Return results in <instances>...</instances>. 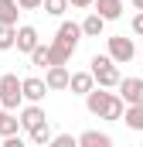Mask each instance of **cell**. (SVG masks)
Returning a JSON list of instances; mask_svg holds the SVG:
<instances>
[{
    "mask_svg": "<svg viewBox=\"0 0 143 147\" xmlns=\"http://www.w3.org/2000/svg\"><path fill=\"white\" fill-rule=\"evenodd\" d=\"M85 110L92 116H99V120H119L123 110H126V103L119 99V92H109L102 86H92L85 92Z\"/></svg>",
    "mask_w": 143,
    "mask_h": 147,
    "instance_id": "6da1fadb",
    "label": "cell"
},
{
    "mask_svg": "<svg viewBox=\"0 0 143 147\" xmlns=\"http://www.w3.org/2000/svg\"><path fill=\"white\" fill-rule=\"evenodd\" d=\"M92 69V79H96V86H102V89H116V82L123 79L119 75V65L109 58V55H92V62H89Z\"/></svg>",
    "mask_w": 143,
    "mask_h": 147,
    "instance_id": "7a4b0ae2",
    "label": "cell"
},
{
    "mask_svg": "<svg viewBox=\"0 0 143 147\" xmlns=\"http://www.w3.org/2000/svg\"><path fill=\"white\" fill-rule=\"evenodd\" d=\"M24 103V92H21V79L14 72H3L0 75V106L3 110H17Z\"/></svg>",
    "mask_w": 143,
    "mask_h": 147,
    "instance_id": "3957f363",
    "label": "cell"
},
{
    "mask_svg": "<svg viewBox=\"0 0 143 147\" xmlns=\"http://www.w3.org/2000/svg\"><path fill=\"white\" fill-rule=\"evenodd\" d=\"M109 58H112L116 65H130V62L136 58V45H133V38L112 34V38H109Z\"/></svg>",
    "mask_w": 143,
    "mask_h": 147,
    "instance_id": "277c9868",
    "label": "cell"
},
{
    "mask_svg": "<svg viewBox=\"0 0 143 147\" xmlns=\"http://www.w3.org/2000/svg\"><path fill=\"white\" fill-rule=\"evenodd\" d=\"M116 89H119V99H123L126 106H136V103H143V79H136V75L119 79V82H116Z\"/></svg>",
    "mask_w": 143,
    "mask_h": 147,
    "instance_id": "5b68a950",
    "label": "cell"
},
{
    "mask_svg": "<svg viewBox=\"0 0 143 147\" xmlns=\"http://www.w3.org/2000/svg\"><path fill=\"white\" fill-rule=\"evenodd\" d=\"M68 65H48L44 69V86L48 92H58V89H68Z\"/></svg>",
    "mask_w": 143,
    "mask_h": 147,
    "instance_id": "8992f818",
    "label": "cell"
},
{
    "mask_svg": "<svg viewBox=\"0 0 143 147\" xmlns=\"http://www.w3.org/2000/svg\"><path fill=\"white\" fill-rule=\"evenodd\" d=\"M21 92H24V99H27V103H41V99L48 96V86H44V79L27 75V79H21Z\"/></svg>",
    "mask_w": 143,
    "mask_h": 147,
    "instance_id": "52a82bcc",
    "label": "cell"
},
{
    "mask_svg": "<svg viewBox=\"0 0 143 147\" xmlns=\"http://www.w3.org/2000/svg\"><path fill=\"white\" fill-rule=\"evenodd\" d=\"M37 41H41V34H37V28H31V24H21V28H17V38H14V48L27 55V51L34 48Z\"/></svg>",
    "mask_w": 143,
    "mask_h": 147,
    "instance_id": "ba28073f",
    "label": "cell"
},
{
    "mask_svg": "<svg viewBox=\"0 0 143 147\" xmlns=\"http://www.w3.org/2000/svg\"><path fill=\"white\" fill-rule=\"evenodd\" d=\"M96 14L106 17V21H119L123 17V0H92Z\"/></svg>",
    "mask_w": 143,
    "mask_h": 147,
    "instance_id": "9c48e42d",
    "label": "cell"
},
{
    "mask_svg": "<svg viewBox=\"0 0 143 147\" xmlns=\"http://www.w3.org/2000/svg\"><path fill=\"white\" fill-rule=\"evenodd\" d=\"M17 120H21V127H24V130H31V127H37V123H44L48 116H44V110H41L37 103H27V106L21 110V116H17Z\"/></svg>",
    "mask_w": 143,
    "mask_h": 147,
    "instance_id": "30bf717a",
    "label": "cell"
},
{
    "mask_svg": "<svg viewBox=\"0 0 143 147\" xmlns=\"http://www.w3.org/2000/svg\"><path fill=\"white\" fill-rule=\"evenodd\" d=\"M92 86H96L92 72H72V75H68V89L75 92V96H85V92H89Z\"/></svg>",
    "mask_w": 143,
    "mask_h": 147,
    "instance_id": "8fae6325",
    "label": "cell"
},
{
    "mask_svg": "<svg viewBox=\"0 0 143 147\" xmlns=\"http://www.w3.org/2000/svg\"><path fill=\"white\" fill-rule=\"evenodd\" d=\"M78 147H112V137L102 130H85L78 134Z\"/></svg>",
    "mask_w": 143,
    "mask_h": 147,
    "instance_id": "7c38bea8",
    "label": "cell"
},
{
    "mask_svg": "<svg viewBox=\"0 0 143 147\" xmlns=\"http://www.w3.org/2000/svg\"><path fill=\"white\" fill-rule=\"evenodd\" d=\"M78 28H82V38H99L102 31H106V17H99V14L92 10V14H89Z\"/></svg>",
    "mask_w": 143,
    "mask_h": 147,
    "instance_id": "4fadbf2b",
    "label": "cell"
},
{
    "mask_svg": "<svg viewBox=\"0 0 143 147\" xmlns=\"http://www.w3.org/2000/svg\"><path fill=\"white\" fill-rule=\"evenodd\" d=\"M130 130H136V134H143V103H136V106H126L123 110V116H119Z\"/></svg>",
    "mask_w": 143,
    "mask_h": 147,
    "instance_id": "5bb4252c",
    "label": "cell"
},
{
    "mask_svg": "<svg viewBox=\"0 0 143 147\" xmlns=\"http://www.w3.org/2000/svg\"><path fill=\"white\" fill-rule=\"evenodd\" d=\"M27 58H31L34 69H48V65H51V51H48V45H41V41L27 51Z\"/></svg>",
    "mask_w": 143,
    "mask_h": 147,
    "instance_id": "9a60e30c",
    "label": "cell"
},
{
    "mask_svg": "<svg viewBox=\"0 0 143 147\" xmlns=\"http://www.w3.org/2000/svg\"><path fill=\"white\" fill-rule=\"evenodd\" d=\"M17 127H21V120L14 116V110H3V113H0V140L10 137V134H17Z\"/></svg>",
    "mask_w": 143,
    "mask_h": 147,
    "instance_id": "2e32d148",
    "label": "cell"
},
{
    "mask_svg": "<svg viewBox=\"0 0 143 147\" xmlns=\"http://www.w3.org/2000/svg\"><path fill=\"white\" fill-rule=\"evenodd\" d=\"M17 14H21L17 0H0V24H17Z\"/></svg>",
    "mask_w": 143,
    "mask_h": 147,
    "instance_id": "e0dca14e",
    "label": "cell"
},
{
    "mask_svg": "<svg viewBox=\"0 0 143 147\" xmlns=\"http://www.w3.org/2000/svg\"><path fill=\"white\" fill-rule=\"evenodd\" d=\"M27 137H31V144H51V127H48V120L37 123V127H31Z\"/></svg>",
    "mask_w": 143,
    "mask_h": 147,
    "instance_id": "ac0fdd59",
    "label": "cell"
},
{
    "mask_svg": "<svg viewBox=\"0 0 143 147\" xmlns=\"http://www.w3.org/2000/svg\"><path fill=\"white\" fill-rule=\"evenodd\" d=\"M17 38V24H0V51H10Z\"/></svg>",
    "mask_w": 143,
    "mask_h": 147,
    "instance_id": "d6986e66",
    "label": "cell"
},
{
    "mask_svg": "<svg viewBox=\"0 0 143 147\" xmlns=\"http://www.w3.org/2000/svg\"><path fill=\"white\" fill-rule=\"evenodd\" d=\"M41 7H44V14H51V17H61V14L68 10V0H41Z\"/></svg>",
    "mask_w": 143,
    "mask_h": 147,
    "instance_id": "ffe728a7",
    "label": "cell"
},
{
    "mask_svg": "<svg viewBox=\"0 0 143 147\" xmlns=\"http://www.w3.org/2000/svg\"><path fill=\"white\" fill-rule=\"evenodd\" d=\"M51 144L55 147H75L78 137H72V134H58V137H55V134H51Z\"/></svg>",
    "mask_w": 143,
    "mask_h": 147,
    "instance_id": "44dd1931",
    "label": "cell"
},
{
    "mask_svg": "<svg viewBox=\"0 0 143 147\" xmlns=\"http://www.w3.org/2000/svg\"><path fill=\"white\" fill-rule=\"evenodd\" d=\"M133 34L143 38V10H136V17H133Z\"/></svg>",
    "mask_w": 143,
    "mask_h": 147,
    "instance_id": "7402d4cb",
    "label": "cell"
},
{
    "mask_svg": "<svg viewBox=\"0 0 143 147\" xmlns=\"http://www.w3.org/2000/svg\"><path fill=\"white\" fill-rule=\"evenodd\" d=\"M17 7H21V10H37L41 0H17Z\"/></svg>",
    "mask_w": 143,
    "mask_h": 147,
    "instance_id": "603a6c76",
    "label": "cell"
},
{
    "mask_svg": "<svg viewBox=\"0 0 143 147\" xmlns=\"http://www.w3.org/2000/svg\"><path fill=\"white\" fill-rule=\"evenodd\" d=\"M68 7H75V10H85V7H92V0H68Z\"/></svg>",
    "mask_w": 143,
    "mask_h": 147,
    "instance_id": "cb8c5ba5",
    "label": "cell"
},
{
    "mask_svg": "<svg viewBox=\"0 0 143 147\" xmlns=\"http://www.w3.org/2000/svg\"><path fill=\"white\" fill-rule=\"evenodd\" d=\"M133 7H136V10H143V0H133Z\"/></svg>",
    "mask_w": 143,
    "mask_h": 147,
    "instance_id": "d4e9b609",
    "label": "cell"
},
{
    "mask_svg": "<svg viewBox=\"0 0 143 147\" xmlns=\"http://www.w3.org/2000/svg\"><path fill=\"white\" fill-rule=\"evenodd\" d=\"M140 55H143V45H140Z\"/></svg>",
    "mask_w": 143,
    "mask_h": 147,
    "instance_id": "484cf974",
    "label": "cell"
},
{
    "mask_svg": "<svg viewBox=\"0 0 143 147\" xmlns=\"http://www.w3.org/2000/svg\"><path fill=\"white\" fill-rule=\"evenodd\" d=\"M0 113H3V106H0Z\"/></svg>",
    "mask_w": 143,
    "mask_h": 147,
    "instance_id": "4316f807",
    "label": "cell"
}]
</instances>
